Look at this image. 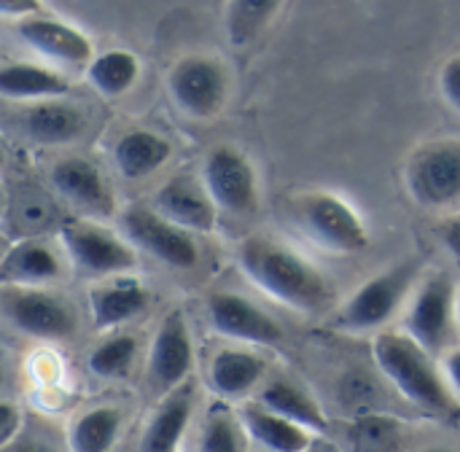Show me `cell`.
Segmentation results:
<instances>
[{"label":"cell","mask_w":460,"mask_h":452,"mask_svg":"<svg viewBox=\"0 0 460 452\" xmlns=\"http://www.w3.org/2000/svg\"><path fill=\"white\" fill-rule=\"evenodd\" d=\"M237 261L259 291L291 310L318 313L334 302L329 278L291 245L270 235L245 237L237 248Z\"/></svg>","instance_id":"6da1fadb"},{"label":"cell","mask_w":460,"mask_h":452,"mask_svg":"<svg viewBox=\"0 0 460 452\" xmlns=\"http://www.w3.org/2000/svg\"><path fill=\"white\" fill-rule=\"evenodd\" d=\"M372 356L383 377L418 410L434 418H458L460 404L450 394L437 359L412 342L404 332H380L372 342Z\"/></svg>","instance_id":"7a4b0ae2"},{"label":"cell","mask_w":460,"mask_h":452,"mask_svg":"<svg viewBox=\"0 0 460 452\" xmlns=\"http://www.w3.org/2000/svg\"><path fill=\"white\" fill-rule=\"evenodd\" d=\"M423 264L418 259H404L367 283H361L334 313L332 326L345 334H380L391 323V318L404 307V302L415 294Z\"/></svg>","instance_id":"3957f363"},{"label":"cell","mask_w":460,"mask_h":452,"mask_svg":"<svg viewBox=\"0 0 460 452\" xmlns=\"http://www.w3.org/2000/svg\"><path fill=\"white\" fill-rule=\"evenodd\" d=\"M291 224L321 251L353 256L369 248V226L358 208L334 191H302L288 202Z\"/></svg>","instance_id":"277c9868"},{"label":"cell","mask_w":460,"mask_h":452,"mask_svg":"<svg viewBox=\"0 0 460 452\" xmlns=\"http://www.w3.org/2000/svg\"><path fill=\"white\" fill-rule=\"evenodd\" d=\"M404 334L423 350H429L434 359L456 348L458 283L447 272H434L420 280L407 305Z\"/></svg>","instance_id":"5b68a950"},{"label":"cell","mask_w":460,"mask_h":452,"mask_svg":"<svg viewBox=\"0 0 460 452\" xmlns=\"http://www.w3.org/2000/svg\"><path fill=\"white\" fill-rule=\"evenodd\" d=\"M404 183L412 202L426 210L460 205V137L420 143L407 159Z\"/></svg>","instance_id":"8992f818"},{"label":"cell","mask_w":460,"mask_h":452,"mask_svg":"<svg viewBox=\"0 0 460 452\" xmlns=\"http://www.w3.org/2000/svg\"><path fill=\"white\" fill-rule=\"evenodd\" d=\"M167 89L186 116L213 119L226 105L229 75L216 57L191 54L172 65V70L167 73Z\"/></svg>","instance_id":"52a82bcc"},{"label":"cell","mask_w":460,"mask_h":452,"mask_svg":"<svg viewBox=\"0 0 460 452\" xmlns=\"http://www.w3.org/2000/svg\"><path fill=\"white\" fill-rule=\"evenodd\" d=\"M202 186L213 205L232 216H251L259 208V175L253 162L234 146H216L202 164Z\"/></svg>","instance_id":"ba28073f"},{"label":"cell","mask_w":460,"mask_h":452,"mask_svg":"<svg viewBox=\"0 0 460 452\" xmlns=\"http://www.w3.org/2000/svg\"><path fill=\"white\" fill-rule=\"evenodd\" d=\"M59 240L70 261L89 275H124L137 267L135 248L102 224L73 218L62 224Z\"/></svg>","instance_id":"9c48e42d"},{"label":"cell","mask_w":460,"mask_h":452,"mask_svg":"<svg viewBox=\"0 0 460 452\" xmlns=\"http://www.w3.org/2000/svg\"><path fill=\"white\" fill-rule=\"evenodd\" d=\"M121 226L129 243H135L137 248H143L172 270H194L199 264L197 240L151 208H129L121 216Z\"/></svg>","instance_id":"30bf717a"},{"label":"cell","mask_w":460,"mask_h":452,"mask_svg":"<svg viewBox=\"0 0 460 452\" xmlns=\"http://www.w3.org/2000/svg\"><path fill=\"white\" fill-rule=\"evenodd\" d=\"M0 310L19 332L38 340H67L75 332L73 310L43 288H3Z\"/></svg>","instance_id":"8fae6325"},{"label":"cell","mask_w":460,"mask_h":452,"mask_svg":"<svg viewBox=\"0 0 460 452\" xmlns=\"http://www.w3.org/2000/svg\"><path fill=\"white\" fill-rule=\"evenodd\" d=\"M191 369H194L191 332H189L183 310H172L162 318V323L154 334L146 377L156 394L167 396L170 391L186 386Z\"/></svg>","instance_id":"7c38bea8"},{"label":"cell","mask_w":460,"mask_h":452,"mask_svg":"<svg viewBox=\"0 0 460 452\" xmlns=\"http://www.w3.org/2000/svg\"><path fill=\"white\" fill-rule=\"evenodd\" d=\"M208 318L221 337L243 345H278L286 337L267 310L232 291H218L208 299Z\"/></svg>","instance_id":"4fadbf2b"},{"label":"cell","mask_w":460,"mask_h":452,"mask_svg":"<svg viewBox=\"0 0 460 452\" xmlns=\"http://www.w3.org/2000/svg\"><path fill=\"white\" fill-rule=\"evenodd\" d=\"M156 213L189 235H210L218 221V208L202 186V178L175 175L156 191Z\"/></svg>","instance_id":"5bb4252c"},{"label":"cell","mask_w":460,"mask_h":452,"mask_svg":"<svg viewBox=\"0 0 460 452\" xmlns=\"http://www.w3.org/2000/svg\"><path fill=\"white\" fill-rule=\"evenodd\" d=\"M51 183L81 213L113 216V210H116V199H113V191H111L108 181L102 178L97 164H92L89 159L65 156V159L54 162Z\"/></svg>","instance_id":"9a60e30c"},{"label":"cell","mask_w":460,"mask_h":452,"mask_svg":"<svg viewBox=\"0 0 460 452\" xmlns=\"http://www.w3.org/2000/svg\"><path fill=\"white\" fill-rule=\"evenodd\" d=\"M16 32L32 51H38L40 57H46L51 62L70 65V67H81V65L89 67V62L94 59L89 35H84L78 27H73L67 22L40 13V16L19 22Z\"/></svg>","instance_id":"2e32d148"},{"label":"cell","mask_w":460,"mask_h":452,"mask_svg":"<svg viewBox=\"0 0 460 452\" xmlns=\"http://www.w3.org/2000/svg\"><path fill=\"white\" fill-rule=\"evenodd\" d=\"M267 377V359L251 348H221L210 367L208 380L221 402H240L251 396Z\"/></svg>","instance_id":"e0dca14e"},{"label":"cell","mask_w":460,"mask_h":452,"mask_svg":"<svg viewBox=\"0 0 460 452\" xmlns=\"http://www.w3.org/2000/svg\"><path fill=\"white\" fill-rule=\"evenodd\" d=\"M194 386H181L162 396L154 415L148 418L137 452H181V442L189 431L191 415H194Z\"/></svg>","instance_id":"ac0fdd59"},{"label":"cell","mask_w":460,"mask_h":452,"mask_svg":"<svg viewBox=\"0 0 460 452\" xmlns=\"http://www.w3.org/2000/svg\"><path fill=\"white\" fill-rule=\"evenodd\" d=\"M62 261L57 251L40 240H22L0 253V286L3 288H38L57 280Z\"/></svg>","instance_id":"d6986e66"},{"label":"cell","mask_w":460,"mask_h":452,"mask_svg":"<svg viewBox=\"0 0 460 452\" xmlns=\"http://www.w3.org/2000/svg\"><path fill=\"white\" fill-rule=\"evenodd\" d=\"M256 402L288 421H294L296 426L307 429L315 437H326L329 431V415L321 407V402L296 380L288 377H272L270 383L261 386Z\"/></svg>","instance_id":"ffe728a7"},{"label":"cell","mask_w":460,"mask_h":452,"mask_svg":"<svg viewBox=\"0 0 460 452\" xmlns=\"http://www.w3.org/2000/svg\"><path fill=\"white\" fill-rule=\"evenodd\" d=\"M237 415H240L248 442H253L256 450L305 452L315 439V434H310L307 429L296 426L294 421L261 407L259 402H248Z\"/></svg>","instance_id":"44dd1931"},{"label":"cell","mask_w":460,"mask_h":452,"mask_svg":"<svg viewBox=\"0 0 460 452\" xmlns=\"http://www.w3.org/2000/svg\"><path fill=\"white\" fill-rule=\"evenodd\" d=\"M151 302L148 288L135 278H119L102 286H94L89 291V313L94 329L105 332L113 326H121L127 321H135Z\"/></svg>","instance_id":"7402d4cb"},{"label":"cell","mask_w":460,"mask_h":452,"mask_svg":"<svg viewBox=\"0 0 460 452\" xmlns=\"http://www.w3.org/2000/svg\"><path fill=\"white\" fill-rule=\"evenodd\" d=\"M172 156V143L154 129H129L113 146L116 170L127 181H143L162 170Z\"/></svg>","instance_id":"603a6c76"},{"label":"cell","mask_w":460,"mask_h":452,"mask_svg":"<svg viewBox=\"0 0 460 452\" xmlns=\"http://www.w3.org/2000/svg\"><path fill=\"white\" fill-rule=\"evenodd\" d=\"M22 127L35 143L62 146L81 137V132L86 129V116L78 105L67 100H43L24 111Z\"/></svg>","instance_id":"cb8c5ba5"},{"label":"cell","mask_w":460,"mask_h":452,"mask_svg":"<svg viewBox=\"0 0 460 452\" xmlns=\"http://www.w3.org/2000/svg\"><path fill=\"white\" fill-rule=\"evenodd\" d=\"M67 89L65 75L35 62H8L0 67V94L8 100H62Z\"/></svg>","instance_id":"d4e9b609"},{"label":"cell","mask_w":460,"mask_h":452,"mask_svg":"<svg viewBox=\"0 0 460 452\" xmlns=\"http://www.w3.org/2000/svg\"><path fill=\"white\" fill-rule=\"evenodd\" d=\"M407 426L380 410L358 415L348 431V452H407Z\"/></svg>","instance_id":"484cf974"},{"label":"cell","mask_w":460,"mask_h":452,"mask_svg":"<svg viewBox=\"0 0 460 452\" xmlns=\"http://www.w3.org/2000/svg\"><path fill=\"white\" fill-rule=\"evenodd\" d=\"M124 426V412L119 407H94L78 415L67 431L70 452H111Z\"/></svg>","instance_id":"4316f807"},{"label":"cell","mask_w":460,"mask_h":452,"mask_svg":"<svg viewBox=\"0 0 460 452\" xmlns=\"http://www.w3.org/2000/svg\"><path fill=\"white\" fill-rule=\"evenodd\" d=\"M283 5L278 0H234L224 11V30L234 49H245L259 40Z\"/></svg>","instance_id":"83f0119b"},{"label":"cell","mask_w":460,"mask_h":452,"mask_svg":"<svg viewBox=\"0 0 460 452\" xmlns=\"http://www.w3.org/2000/svg\"><path fill=\"white\" fill-rule=\"evenodd\" d=\"M86 78L102 97H121L137 84L140 59L127 49H111L89 62Z\"/></svg>","instance_id":"f1b7e54d"},{"label":"cell","mask_w":460,"mask_h":452,"mask_svg":"<svg viewBox=\"0 0 460 452\" xmlns=\"http://www.w3.org/2000/svg\"><path fill=\"white\" fill-rule=\"evenodd\" d=\"M197 452H251L240 415L232 412L226 402L210 404L202 423Z\"/></svg>","instance_id":"f546056e"},{"label":"cell","mask_w":460,"mask_h":452,"mask_svg":"<svg viewBox=\"0 0 460 452\" xmlns=\"http://www.w3.org/2000/svg\"><path fill=\"white\" fill-rule=\"evenodd\" d=\"M137 359V340L132 334H116L100 342L89 353V372L100 380H121L129 375Z\"/></svg>","instance_id":"4dcf8cb0"},{"label":"cell","mask_w":460,"mask_h":452,"mask_svg":"<svg viewBox=\"0 0 460 452\" xmlns=\"http://www.w3.org/2000/svg\"><path fill=\"white\" fill-rule=\"evenodd\" d=\"M439 92L445 97V102L460 113V54L450 57L442 70H439Z\"/></svg>","instance_id":"1f68e13d"},{"label":"cell","mask_w":460,"mask_h":452,"mask_svg":"<svg viewBox=\"0 0 460 452\" xmlns=\"http://www.w3.org/2000/svg\"><path fill=\"white\" fill-rule=\"evenodd\" d=\"M19 426H22L19 407L0 399V450H3L5 445H11V442L19 437Z\"/></svg>","instance_id":"d6a6232c"},{"label":"cell","mask_w":460,"mask_h":452,"mask_svg":"<svg viewBox=\"0 0 460 452\" xmlns=\"http://www.w3.org/2000/svg\"><path fill=\"white\" fill-rule=\"evenodd\" d=\"M40 11H43V5L35 0H0V16L3 19L24 22V19L40 16Z\"/></svg>","instance_id":"836d02e7"},{"label":"cell","mask_w":460,"mask_h":452,"mask_svg":"<svg viewBox=\"0 0 460 452\" xmlns=\"http://www.w3.org/2000/svg\"><path fill=\"white\" fill-rule=\"evenodd\" d=\"M442 375H445V383H447L450 394L456 396V402L460 404V345L450 348L442 356Z\"/></svg>","instance_id":"e575fe53"},{"label":"cell","mask_w":460,"mask_h":452,"mask_svg":"<svg viewBox=\"0 0 460 452\" xmlns=\"http://www.w3.org/2000/svg\"><path fill=\"white\" fill-rule=\"evenodd\" d=\"M0 452H62L54 442H49L46 437H35V434H24L16 437L11 445H5Z\"/></svg>","instance_id":"d590c367"},{"label":"cell","mask_w":460,"mask_h":452,"mask_svg":"<svg viewBox=\"0 0 460 452\" xmlns=\"http://www.w3.org/2000/svg\"><path fill=\"white\" fill-rule=\"evenodd\" d=\"M439 235H442V243H445L447 253L460 264V213L450 216V218L442 224Z\"/></svg>","instance_id":"8d00e7d4"},{"label":"cell","mask_w":460,"mask_h":452,"mask_svg":"<svg viewBox=\"0 0 460 452\" xmlns=\"http://www.w3.org/2000/svg\"><path fill=\"white\" fill-rule=\"evenodd\" d=\"M305 452H345V450H342L340 445L329 442L326 437H315V439H313V445H310Z\"/></svg>","instance_id":"74e56055"},{"label":"cell","mask_w":460,"mask_h":452,"mask_svg":"<svg viewBox=\"0 0 460 452\" xmlns=\"http://www.w3.org/2000/svg\"><path fill=\"white\" fill-rule=\"evenodd\" d=\"M415 452H458L456 448H450V445H426V448H420V450Z\"/></svg>","instance_id":"f35d334b"},{"label":"cell","mask_w":460,"mask_h":452,"mask_svg":"<svg viewBox=\"0 0 460 452\" xmlns=\"http://www.w3.org/2000/svg\"><path fill=\"white\" fill-rule=\"evenodd\" d=\"M5 202H8V194H5V186L0 183V218H3V213H5Z\"/></svg>","instance_id":"ab89813d"},{"label":"cell","mask_w":460,"mask_h":452,"mask_svg":"<svg viewBox=\"0 0 460 452\" xmlns=\"http://www.w3.org/2000/svg\"><path fill=\"white\" fill-rule=\"evenodd\" d=\"M3 383H5V372H3V364H0V388H3Z\"/></svg>","instance_id":"60d3db41"},{"label":"cell","mask_w":460,"mask_h":452,"mask_svg":"<svg viewBox=\"0 0 460 452\" xmlns=\"http://www.w3.org/2000/svg\"><path fill=\"white\" fill-rule=\"evenodd\" d=\"M3 162H5V151H3V146H0V167H3Z\"/></svg>","instance_id":"b9f144b4"},{"label":"cell","mask_w":460,"mask_h":452,"mask_svg":"<svg viewBox=\"0 0 460 452\" xmlns=\"http://www.w3.org/2000/svg\"><path fill=\"white\" fill-rule=\"evenodd\" d=\"M458 332H460V286H458Z\"/></svg>","instance_id":"7bdbcfd3"},{"label":"cell","mask_w":460,"mask_h":452,"mask_svg":"<svg viewBox=\"0 0 460 452\" xmlns=\"http://www.w3.org/2000/svg\"><path fill=\"white\" fill-rule=\"evenodd\" d=\"M251 452H264V450H251Z\"/></svg>","instance_id":"ee69618b"}]
</instances>
